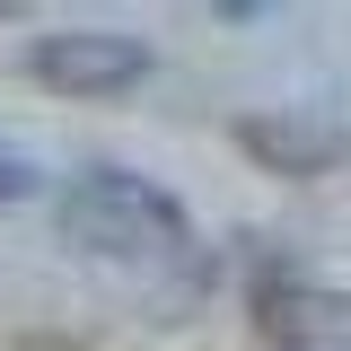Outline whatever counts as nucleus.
<instances>
[{
	"label": "nucleus",
	"mask_w": 351,
	"mask_h": 351,
	"mask_svg": "<svg viewBox=\"0 0 351 351\" xmlns=\"http://www.w3.org/2000/svg\"><path fill=\"white\" fill-rule=\"evenodd\" d=\"M62 228L80 237V246H97V255H184L193 246V228H184V211H176L158 184H141V176L123 167H88L71 193H62Z\"/></svg>",
	"instance_id": "f257e3e1"
},
{
	"label": "nucleus",
	"mask_w": 351,
	"mask_h": 351,
	"mask_svg": "<svg viewBox=\"0 0 351 351\" xmlns=\"http://www.w3.org/2000/svg\"><path fill=\"white\" fill-rule=\"evenodd\" d=\"M27 71L44 88H71V97H114V88L149 80V53L132 36H44L27 53Z\"/></svg>",
	"instance_id": "f03ea898"
},
{
	"label": "nucleus",
	"mask_w": 351,
	"mask_h": 351,
	"mask_svg": "<svg viewBox=\"0 0 351 351\" xmlns=\"http://www.w3.org/2000/svg\"><path fill=\"white\" fill-rule=\"evenodd\" d=\"M255 325H263L272 351H351V299L316 290V281H263Z\"/></svg>",
	"instance_id": "7ed1b4c3"
}]
</instances>
